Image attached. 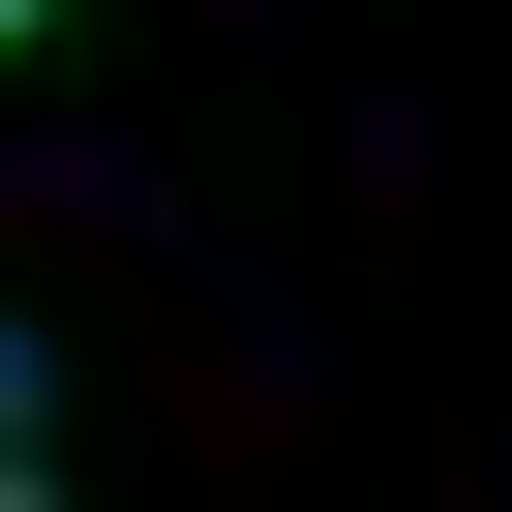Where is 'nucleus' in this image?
I'll return each mask as SVG.
<instances>
[{
  "label": "nucleus",
  "instance_id": "7ed1b4c3",
  "mask_svg": "<svg viewBox=\"0 0 512 512\" xmlns=\"http://www.w3.org/2000/svg\"><path fill=\"white\" fill-rule=\"evenodd\" d=\"M0 31H31V0H0Z\"/></svg>",
  "mask_w": 512,
  "mask_h": 512
},
{
  "label": "nucleus",
  "instance_id": "f03ea898",
  "mask_svg": "<svg viewBox=\"0 0 512 512\" xmlns=\"http://www.w3.org/2000/svg\"><path fill=\"white\" fill-rule=\"evenodd\" d=\"M0 422H31V332H0Z\"/></svg>",
  "mask_w": 512,
  "mask_h": 512
},
{
  "label": "nucleus",
  "instance_id": "f257e3e1",
  "mask_svg": "<svg viewBox=\"0 0 512 512\" xmlns=\"http://www.w3.org/2000/svg\"><path fill=\"white\" fill-rule=\"evenodd\" d=\"M0 512H61V482H31V422H0Z\"/></svg>",
  "mask_w": 512,
  "mask_h": 512
}]
</instances>
